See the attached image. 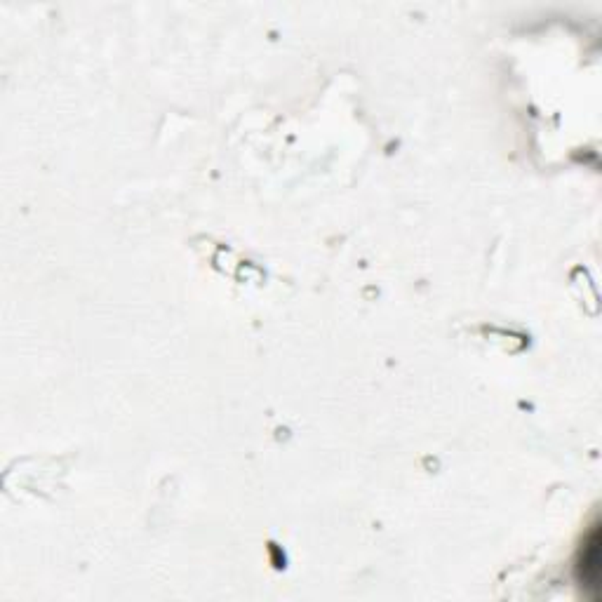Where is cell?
<instances>
[{
	"mask_svg": "<svg viewBox=\"0 0 602 602\" xmlns=\"http://www.w3.org/2000/svg\"><path fill=\"white\" fill-rule=\"evenodd\" d=\"M577 574L584 591L591 598H598L600 593V525L595 523L584 539V548L579 553Z\"/></svg>",
	"mask_w": 602,
	"mask_h": 602,
	"instance_id": "6da1fadb",
	"label": "cell"
}]
</instances>
